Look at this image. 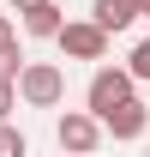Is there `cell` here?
I'll list each match as a JSON object with an SVG mask.
<instances>
[{
	"label": "cell",
	"instance_id": "cell-4",
	"mask_svg": "<svg viewBox=\"0 0 150 157\" xmlns=\"http://www.w3.org/2000/svg\"><path fill=\"white\" fill-rule=\"evenodd\" d=\"M54 42H60L66 60H102L108 55V30H102L96 18H66V30H60Z\"/></svg>",
	"mask_w": 150,
	"mask_h": 157
},
{
	"label": "cell",
	"instance_id": "cell-13",
	"mask_svg": "<svg viewBox=\"0 0 150 157\" xmlns=\"http://www.w3.org/2000/svg\"><path fill=\"white\" fill-rule=\"evenodd\" d=\"M12 6H18V12H30V6H36V0H12Z\"/></svg>",
	"mask_w": 150,
	"mask_h": 157
},
{
	"label": "cell",
	"instance_id": "cell-12",
	"mask_svg": "<svg viewBox=\"0 0 150 157\" xmlns=\"http://www.w3.org/2000/svg\"><path fill=\"white\" fill-rule=\"evenodd\" d=\"M0 48H12V18L0 12Z\"/></svg>",
	"mask_w": 150,
	"mask_h": 157
},
{
	"label": "cell",
	"instance_id": "cell-11",
	"mask_svg": "<svg viewBox=\"0 0 150 157\" xmlns=\"http://www.w3.org/2000/svg\"><path fill=\"white\" fill-rule=\"evenodd\" d=\"M24 73V60H18V42H12V48H0V78H18Z\"/></svg>",
	"mask_w": 150,
	"mask_h": 157
},
{
	"label": "cell",
	"instance_id": "cell-8",
	"mask_svg": "<svg viewBox=\"0 0 150 157\" xmlns=\"http://www.w3.org/2000/svg\"><path fill=\"white\" fill-rule=\"evenodd\" d=\"M0 157H30V139H24L12 121H0Z\"/></svg>",
	"mask_w": 150,
	"mask_h": 157
},
{
	"label": "cell",
	"instance_id": "cell-10",
	"mask_svg": "<svg viewBox=\"0 0 150 157\" xmlns=\"http://www.w3.org/2000/svg\"><path fill=\"white\" fill-rule=\"evenodd\" d=\"M18 109V78H0V121H12Z\"/></svg>",
	"mask_w": 150,
	"mask_h": 157
},
{
	"label": "cell",
	"instance_id": "cell-9",
	"mask_svg": "<svg viewBox=\"0 0 150 157\" xmlns=\"http://www.w3.org/2000/svg\"><path fill=\"white\" fill-rule=\"evenodd\" d=\"M126 73L138 78V85H150V36L138 42V48H132V60H126Z\"/></svg>",
	"mask_w": 150,
	"mask_h": 157
},
{
	"label": "cell",
	"instance_id": "cell-3",
	"mask_svg": "<svg viewBox=\"0 0 150 157\" xmlns=\"http://www.w3.org/2000/svg\"><path fill=\"white\" fill-rule=\"evenodd\" d=\"M54 139H60V151L66 157H90L102 139H108V127L90 115V109H66V115L54 121Z\"/></svg>",
	"mask_w": 150,
	"mask_h": 157
},
{
	"label": "cell",
	"instance_id": "cell-7",
	"mask_svg": "<svg viewBox=\"0 0 150 157\" xmlns=\"http://www.w3.org/2000/svg\"><path fill=\"white\" fill-rule=\"evenodd\" d=\"M24 30H30V36H60V30H66V12H60L54 0H36V6L24 12Z\"/></svg>",
	"mask_w": 150,
	"mask_h": 157
},
{
	"label": "cell",
	"instance_id": "cell-15",
	"mask_svg": "<svg viewBox=\"0 0 150 157\" xmlns=\"http://www.w3.org/2000/svg\"><path fill=\"white\" fill-rule=\"evenodd\" d=\"M60 157H66V151H60Z\"/></svg>",
	"mask_w": 150,
	"mask_h": 157
},
{
	"label": "cell",
	"instance_id": "cell-2",
	"mask_svg": "<svg viewBox=\"0 0 150 157\" xmlns=\"http://www.w3.org/2000/svg\"><path fill=\"white\" fill-rule=\"evenodd\" d=\"M60 97H66V73H60L54 60H24V73H18V103L54 109Z\"/></svg>",
	"mask_w": 150,
	"mask_h": 157
},
{
	"label": "cell",
	"instance_id": "cell-6",
	"mask_svg": "<svg viewBox=\"0 0 150 157\" xmlns=\"http://www.w3.org/2000/svg\"><path fill=\"white\" fill-rule=\"evenodd\" d=\"M90 18L102 24L108 36H120V30H126L132 18H144V12H138V0H96V6H90Z\"/></svg>",
	"mask_w": 150,
	"mask_h": 157
},
{
	"label": "cell",
	"instance_id": "cell-1",
	"mask_svg": "<svg viewBox=\"0 0 150 157\" xmlns=\"http://www.w3.org/2000/svg\"><path fill=\"white\" fill-rule=\"evenodd\" d=\"M138 97V78L126 73V67H96L90 73V91H84V103H90V115L102 121V115H114L120 103H132Z\"/></svg>",
	"mask_w": 150,
	"mask_h": 157
},
{
	"label": "cell",
	"instance_id": "cell-14",
	"mask_svg": "<svg viewBox=\"0 0 150 157\" xmlns=\"http://www.w3.org/2000/svg\"><path fill=\"white\" fill-rule=\"evenodd\" d=\"M138 12H144V18H150V0H138Z\"/></svg>",
	"mask_w": 150,
	"mask_h": 157
},
{
	"label": "cell",
	"instance_id": "cell-5",
	"mask_svg": "<svg viewBox=\"0 0 150 157\" xmlns=\"http://www.w3.org/2000/svg\"><path fill=\"white\" fill-rule=\"evenodd\" d=\"M102 127H108L114 139H144V133H150V103H144V97L120 103L114 115H102Z\"/></svg>",
	"mask_w": 150,
	"mask_h": 157
}]
</instances>
